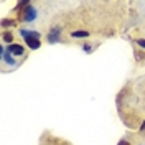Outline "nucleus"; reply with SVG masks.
I'll use <instances>...</instances> for the list:
<instances>
[{"instance_id": "nucleus-1", "label": "nucleus", "mask_w": 145, "mask_h": 145, "mask_svg": "<svg viewBox=\"0 0 145 145\" xmlns=\"http://www.w3.org/2000/svg\"><path fill=\"white\" fill-rule=\"evenodd\" d=\"M22 36L25 40V43L28 45L30 50H38L41 46L40 41V33L38 31H31V30H22Z\"/></svg>"}, {"instance_id": "nucleus-2", "label": "nucleus", "mask_w": 145, "mask_h": 145, "mask_svg": "<svg viewBox=\"0 0 145 145\" xmlns=\"http://www.w3.org/2000/svg\"><path fill=\"white\" fill-rule=\"evenodd\" d=\"M36 17H38V12H36V8L31 5V3H28L27 7H25V10H23L22 20H23V22H33Z\"/></svg>"}, {"instance_id": "nucleus-3", "label": "nucleus", "mask_w": 145, "mask_h": 145, "mask_svg": "<svg viewBox=\"0 0 145 145\" xmlns=\"http://www.w3.org/2000/svg\"><path fill=\"white\" fill-rule=\"evenodd\" d=\"M8 53L13 54V56H23L25 54V48L22 45H17V43H12V45H8Z\"/></svg>"}, {"instance_id": "nucleus-4", "label": "nucleus", "mask_w": 145, "mask_h": 145, "mask_svg": "<svg viewBox=\"0 0 145 145\" xmlns=\"http://www.w3.org/2000/svg\"><path fill=\"white\" fill-rule=\"evenodd\" d=\"M2 58H3V61H5L7 64H10V66H15V64H17L15 56H13V54H10L8 50H5V48H2Z\"/></svg>"}, {"instance_id": "nucleus-5", "label": "nucleus", "mask_w": 145, "mask_h": 145, "mask_svg": "<svg viewBox=\"0 0 145 145\" xmlns=\"http://www.w3.org/2000/svg\"><path fill=\"white\" fill-rule=\"evenodd\" d=\"M58 40H59V30L54 28L53 31H50V35H48V41L50 43H56Z\"/></svg>"}, {"instance_id": "nucleus-6", "label": "nucleus", "mask_w": 145, "mask_h": 145, "mask_svg": "<svg viewBox=\"0 0 145 145\" xmlns=\"http://www.w3.org/2000/svg\"><path fill=\"white\" fill-rule=\"evenodd\" d=\"M2 40H3L5 43L12 45V43H13V33H10V31H3V33H2Z\"/></svg>"}, {"instance_id": "nucleus-7", "label": "nucleus", "mask_w": 145, "mask_h": 145, "mask_svg": "<svg viewBox=\"0 0 145 145\" xmlns=\"http://www.w3.org/2000/svg\"><path fill=\"white\" fill-rule=\"evenodd\" d=\"M10 25H12V27H13V25H15V20H7V18H5V20H3V22H2V27H3V28L10 27Z\"/></svg>"}, {"instance_id": "nucleus-8", "label": "nucleus", "mask_w": 145, "mask_h": 145, "mask_svg": "<svg viewBox=\"0 0 145 145\" xmlns=\"http://www.w3.org/2000/svg\"><path fill=\"white\" fill-rule=\"evenodd\" d=\"M71 35L74 38H78V36H89V31H72Z\"/></svg>"}, {"instance_id": "nucleus-9", "label": "nucleus", "mask_w": 145, "mask_h": 145, "mask_svg": "<svg viewBox=\"0 0 145 145\" xmlns=\"http://www.w3.org/2000/svg\"><path fill=\"white\" fill-rule=\"evenodd\" d=\"M137 45H138V46H142V48H145V40L138 38V40H137Z\"/></svg>"}, {"instance_id": "nucleus-10", "label": "nucleus", "mask_w": 145, "mask_h": 145, "mask_svg": "<svg viewBox=\"0 0 145 145\" xmlns=\"http://www.w3.org/2000/svg\"><path fill=\"white\" fill-rule=\"evenodd\" d=\"M117 145H130V142H127L125 138H122V140H120V142H119Z\"/></svg>"}, {"instance_id": "nucleus-11", "label": "nucleus", "mask_w": 145, "mask_h": 145, "mask_svg": "<svg viewBox=\"0 0 145 145\" xmlns=\"http://www.w3.org/2000/svg\"><path fill=\"white\" fill-rule=\"evenodd\" d=\"M84 50H86L88 53H91V46H89V45H86V46H84Z\"/></svg>"}]
</instances>
